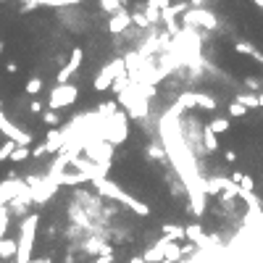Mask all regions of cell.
Masks as SVG:
<instances>
[{"label":"cell","mask_w":263,"mask_h":263,"mask_svg":"<svg viewBox=\"0 0 263 263\" xmlns=\"http://www.w3.org/2000/svg\"><path fill=\"white\" fill-rule=\"evenodd\" d=\"M64 148H66L64 129H50L48 137H45V150H48V153H64Z\"/></svg>","instance_id":"8fae6325"},{"label":"cell","mask_w":263,"mask_h":263,"mask_svg":"<svg viewBox=\"0 0 263 263\" xmlns=\"http://www.w3.org/2000/svg\"><path fill=\"white\" fill-rule=\"evenodd\" d=\"M129 26H132V13L121 8L116 16H111V21H108V32H111V35H121V32H127Z\"/></svg>","instance_id":"30bf717a"},{"label":"cell","mask_w":263,"mask_h":263,"mask_svg":"<svg viewBox=\"0 0 263 263\" xmlns=\"http://www.w3.org/2000/svg\"><path fill=\"white\" fill-rule=\"evenodd\" d=\"M190 3H192V8H203L206 0H190Z\"/></svg>","instance_id":"e575fe53"},{"label":"cell","mask_w":263,"mask_h":263,"mask_svg":"<svg viewBox=\"0 0 263 263\" xmlns=\"http://www.w3.org/2000/svg\"><path fill=\"white\" fill-rule=\"evenodd\" d=\"M184 26H200V29H216L219 26V19H216V13H211L208 8H190L187 13L182 16Z\"/></svg>","instance_id":"5b68a950"},{"label":"cell","mask_w":263,"mask_h":263,"mask_svg":"<svg viewBox=\"0 0 263 263\" xmlns=\"http://www.w3.org/2000/svg\"><path fill=\"white\" fill-rule=\"evenodd\" d=\"M124 74H127V61H124V58H116V61H111V64H105V66L100 69V74L95 76L92 87H95L98 92L111 90V87H113V82L119 79V76H124Z\"/></svg>","instance_id":"3957f363"},{"label":"cell","mask_w":263,"mask_h":263,"mask_svg":"<svg viewBox=\"0 0 263 263\" xmlns=\"http://www.w3.org/2000/svg\"><path fill=\"white\" fill-rule=\"evenodd\" d=\"M0 132L6 134V140L16 142V145H21V148L32 145V134H29L26 129H21V127H16L11 119H6V113H0Z\"/></svg>","instance_id":"8992f818"},{"label":"cell","mask_w":263,"mask_h":263,"mask_svg":"<svg viewBox=\"0 0 263 263\" xmlns=\"http://www.w3.org/2000/svg\"><path fill=\"white\" fill-rule=\"evenodd\" d=\"M235 53H240V55H250V58H255L258 64L263 66V53L255 48L253 42H247V40H237V42H235Z\"/></svg>","instance_id":"4fadbf2b"},{"label":"cell","mask_w":263,"mask_h":263,"mask_svg":"<svg viewBox=\"0 0 263 263\" xmlns=\"http://www.w3.org/2000/svg\"><path fill=\"white\" fill-rule=\"evenodd\" d=\"M163 263H168V260H163ZM182 263H184V260H182Z\"/></svg>","instance_id":"60d3db41"},{"label":"cell","mask_w":263,"mask_h":263,"mask_svg":"<svg viewBox=\"0 0 263 263\" xmlns=\"http://www.w3.org/2000/svg\"><path fill=\"white\" fill-rule=\"evenodd\" d=\"M45 153H48V150H45V142H42V145H37V148H32V158H42V156H45Z\"/></svg>","instance_id":"f546056e"},{"label":"cell","mask_w":263,"mask_h":263,"mask_svg":"<svg viewBox=\"0 0 263 263\" xmlns=\"http://www.w3.org/2000/svg\"><path fill=\"white\" fill-rule=\"evenodd\" d=\"M37 224H40V216L37 213H29L21 219L19 224V253H16V263H32V250H35V237H37Z\"/></svg>","instance_id":"7a4b0ae2"},{"label":"cell","mask_w":263,"mask_h":263,"mask_svg":"<svg viewBox=\"0 0 263 263\" xmlns=\"http://www.w3.org/2000/svg\"><path fill=\"white\" fill-rule=\"evenodd\" d=\"M24 90L29 92V95H37V92H42V79H40V76H32V79L26 82Z\"/></svg>","instance_id":"484cf974"},{"label":"cell","mask_w":263,"mask_h":263,"mask_svg":"<svg viewBox=\"0 0 263 263\" xmlns=\"http://www.w3.org/2000/svg\"><path fill=\"white\" fill-rule=\"evenodd\" d=\"M119 113V103L116 100H108V103H100L98 105V116L100 119H113Z\"/></svg>","instance_id":"ac0fdd59"},{"label":"cell","mask_w":263,"mask_h":263,"mask_svg":"<svg viewBox=\"0 0 263 263\" xmlns=\"http://www.w3.org/2000/svg\"><path fill=\"white\" fill-rule=\"evenodd\" d=\"M224 161H226V163H235V161H237V153H235V150H224Z\"/></svg>","instance_id":"4dcf8cb0"},{"label":"cell","mask_w":263,"mask_h":263,"mask_svg":"<svg viewBox=\"0 0 263 263\" xmlns=\"http://www.w3.org/2000/svg\"><path fill=\"white\" fill-rule=\"evenodd\" d=\"M142 258H145V263H163L166 260V255H163V240L158 245L148 247V250L142 253Z\"/></svg>","instance_id":"9a60e30c"},{"label":"cell","mask_w":263,"mask_h":263,"mask_svg":"<svg viewBox=\"0 0 263 263\" xmlns=\"http://www.w3.org/2000/svg\"><path fill=\"white\" fill-rule=\"evenodd\" d=\"M237 103H242L247 111H250V108H258V95H255V92H247V95H245V92H240Z\"/></svg>","instance_id":"ffe728a7"},{"label":"cell","mask_w":263,"mask_h":263,"mask_svg":"<svg viewBox=\"0 0 263 263\" xmlns=\"http://www.w3.org/2000/svg\"><path fill=\"white\" fill-rule=\"evenodd\" d=\"M26 6H53V8H66V6H79L82 0H24Z\"/></svg>","instance_id":"2e32d148"},{"label":"cell","mask_w":263,"mask_h":263,"mask_svg":"<svg viewBox=\"0 0 263 263\" xmlns=\"http://www.w3.org/2000/svg\"><path fill=\"white\" fill-rule=\"evenodd\" d=\"M92 184L98 187V192H100L103 197H111V200H116V203L132 208L137 216H150V208L142 203V200H137V197H132L129 192H124L116 182H111V179H98V182H92Z\"/></svg>","instance_id":"6da1fadb"},{"label":"cell","mask_w":263,"mask_h":263,"mask_svg":"<svg viewBox=\"0 0 263 263\" xmlns=\"http://www.w3.org/2000/svg\"><path fill=\"white\" fill-rule=\"evenodd\" d=\"M3 50H6V42H3V40H0V55H3Z\"/></svg>","instance_id":"f35d334b"},{"label":"cell","mask_w":263,"mask_h":263,"mask_svg":"<svg viewBox=\"0 0 263 263\" xmlns=\"http://www.w3.org/2000/svg\"><path fill=\"white\" fill-rule=\"evenodd\" d=\"M127 263H145V258H142V255H134V258H129Z\"/></svg>","instance_id":"836d02e7"},{"label":"cell","mask_w":263,"mask_h":263,"mask_svg":"<svg viewBox=\"0 0 263 263\" xmlns=\"http://www.w3.org/2000/svg\"><path fill=\"white\" fill-rule=\"evenodd\" d=\"M6 69H8V74H16V71H19V64H16V61H8Z\"/></svg>","instance_id":"1f68e13d"},{"label":"cell","mask_w":263,"mask_h":263,"mask_svg":"<svg viewBox=\"0 0 263 263\" xmlns=\"http://www.w3.org/2000/svg\"><path fill=\"white\" fill-rule=\"evenodd\" d=\"M16 148H19L16 142L6 140L3 145H0V161H11V156H13V150H16Z\"/></svg>","instance_id":"7402d4cb"},{"label":"cell","mask_w":263,"mask_h":263,"mask_svg":"<svg viewBox=\"0 0 263 263\" xmlns=\"http://www.w3.org/2000/svg\"><path fill=\"white\" fill-rule=\"evenodd\" d=\"M203 148H206V153H216L221 145H219V137H216L208 127H203Z\"/></svg>","instance_id":"e0dca14e"},{"label":"cell","mask_w":263,"mask_h":263,"mask_svg":"<svg viewBox=\"0 0 263 263\" xmlns=\"http://www.w3.org/2000/svg\"><path fill=\"white\" fill-rule=\"evenodd\" d=\"M245 84H247V90H250V92H255V90H260V82L255 79V76H247V79H245Z\"/></svg>","instance_id":"f1b7e54d"},{"label":"cell","mask_w":263,"mask_h":263,"mask_svg":"<svg viewBox=\"0 0 263 263\" xmlns=\"http://www.w3.org/2000/svg\"><path fill=\"white\" fill-rule=\"evenodd\" d=\"M132 24H137L140 29H148V26H150V21L145 19V13H142V11H140V13H132Z\"/></svg>","instance_id":"4316f807"},{"label":"cell","mask_w":263,"mask_h":263,"mask_svg":"<svg viewBox=\"0 0 263 263\" xmlns=\"http://www.w3.org/2000/svg\"><path fill=\"white\" fill-rule=\"evenodd\" d=\"M258 108H263V92H260V95H258Z\"/></svg>","instance_id":"8d00e7d4"},{"label":"cell","mask_w":263,"mask_h":263,"mask_svg":"<svg viewBox=\"0 0 263 263\" xmlns=\"http://www.w3.org/2000/svg\"><path fill=\"white\" fill-rule=\"evenodd\" d=\"M26 158H32V150H29V148H21V145L13 150V156H11L13 163H21V161H26Z\"/></svg>","instance_id":"603a6c76"},{"label":"cell","mask_w":263,"mask_h":263,"mask_svg":"<svg viewBox=\"0 0 263 263\" xmlns=\"http://www.w3.org/2000/svg\"><path fill=\"white\" fill-rule=\"evenodd\" d=\"M0 3H3V0H0Z\"/></svg>","instance_id":"7bdbcfd3"},{"label":"cell","mask_w":263,"mask_h":263,"mask_svg":"<svg viewBox=\"0 0 263 263\" xmlns=\"http://www.w3.org/2000/svg\"><path fill=\"white\" fill-rule=\"evenodd\" d=\"M100 8L105 13H111V16H116V13L121 11V0H100Z\"/></svg>","instance_id":"44dd1931"},{"label":"cell","mask_w":263,"mask_h":263,"mask_svg":"<svg viewBox=\"0 0 263 263\" xmlns=\"http://www.w3.org/2000/svg\"><path fill=\"white\" fill-rule=\"evenodd\" d=\"M79 98V87L76 84H55L50 98H48V111H61V108H69Z\"/></svg>","instance_id":"277c9868"},{"label":"cell","mask_w":263,"mask_h":263,"mask_svg":"<svg viewBox=\"0 0 263 263\" xmlns=\"http://www.w3.org/2000/svg\"><path fill=\"white\" fill-rule=\"evenodd\" d=\"M208 129L219 137V134H226V132L231 129V124H229V119H213V121L208 124Z\"/></svg>","instance_id":"d6986e66"},{"label":"cell","mask_w":263,"mask_h":263,"mask_svg":"<svg viewBox=\"0 0 263 263\" xmlns=\"http://www.w3.org/2000/svg\"><path fill=\"white\" fill-rule=\"evenodd\" d=\"M29 113H35V116H42V113H45L42 103H40V100H32V103H29Z\"/></svg>","instance_id":"83f0119b"},{"label":"cell","mask_w":263,"mask_h":263,"mask_svg":"<svg viewBox=\"0 0 263 263\" xmlns=\"http://www.w3.org/2000/svg\"><path fill=\"white\" fill-rule=\"evenodd\" d=\"M82 61H84V50H82V48H74L71 55H69V61H66V64L61 66V71L55 74V82H58V84H69V79L74 76V71L82 66Z\"/></svg>","instance_id":"9c48e42d"},{"label":"cell","mask_w":263,"mask_h":263,"mask_svg":"<svg viewBox=\"0 0 263 263\" xmlns=\"http://www.w3.org/2000/svg\"><path fill=\"white\" fill-rule=\"evenodd\" d=\"M187 195H190V211H192V216H195V219H200V216L206 213V200H208V195L203 190V179H200V182H190L187 184Z\"/></svg>","instance_id":"ba28073f"},{"label":"cell","mask_w":263,"mask_h":263,"mask_svg":"<svg viewBox=\"0 0 263 263\" xmlns=\"http://www.w3.org/2000/svg\"><path fill=\"white\" fill-rule=\"evenodd\" d=\"M26 187H29V192H32L35 203H48V200L58 192V184L53 179H48V177L45 179H29Z\"/></svg>","instance_id":"52a82bcc"},{"label":"cell","mask_w":263,"mask_h":263,"mask_svg":"<svg viewBox=\"0 0 263 263\" xmlns=\"http://www.w3.org/2000/svg\"><path fill=\"white\" fill-rule=\"evenodd\" d=\"M226 108H229V116H231V119H242V116L247 113V108H245L242 103H237V100H235V103H229Z\"/></svg>","instance_id":"d4e9b609"},{"label":"cell","mask_w":263,"mask_h":263,"mask_svg":"<svg viewBox=\"0 0 263 263\" xmlns=\"http://www.w3.org/2000/svg\"><path fill=\"white\" fill-rule=\"evenodd\" d=\"M177 3H182V0H177Z\"/></svg>","instance_id":"b9f144b4"},{"label":"cell","mask_w":263,"mask_h":263,"mask_svg":"<svg viewBox=\"0 0 263 263\" xmlns=\"http://www.w3.org/2000/svg\"><path fill=\"white\" fill-rule=\"evenodd\" d=\"M32 263H53V258H37V260H32Z\"/></svg>","instance_id":"d590c367"},{"label":"cell","mask_w":263,"mask_h":263,"mask_svg":"<svg viewBox=\"0 0 263 263\" xmlns=\"http://www.w3.org/2000/svg\"><path fill=\"white\" fill-rule=\"evenodd\" d=\"M253 3H255V6H258V8L263 11V0H253Z\"/></svg>","instance_id":"74e56055"},{"label":"cell","mask_w":263,"mask_h":263,"mask_svg":"<svg viewBox=\"0 0 263 263\" xmlns=\"http://www.w3.org/2000/svg\"><path fill=\"white\" fill-rule=\"evenodd\" d=\"M0 113H3V100H0Z\"/></svg>","instance_id":"ab89813d"},{"label":"cell","mask_w":263,"mask_h":263,"mask_svg":"<svg viewBox=\"0 0 263 263\" xmlns=\"http://www.w3.org/2000/svg\"><path fill=\"white\" fill-rule=\"evenodd\" d=\"M42 124H48L50 129H55L58 124H61V116H58V111H45V113H42Z\"/></svg>","instance_id":"cb8c5ba5"},{"label":"cell","mask_w":263,"mask_h":263,"mask_svg":"<svg viewBox=\"0 0 263 263\" xmlns=\"http://www.w3.org/2000/svg\"><path fill=\"white\" fill-rule=\"evenodd\" d=\"M163 240L168 242H182V240H187V226H179V224H166L163 226Z\"/></svg>","instance_id":"5bb4252c"},{"label":"cell","mask_w":263,"mask_h":263,"mask_svg":"<svg viewBox=\"0 0 263 263\" xmlns=\"http://www.w3.org/2000/svg\"><path fill=\"white\" fill-rule=\"evenodd\" d=\"M111 260H113V255H111V253H105V255H100L95 263H111Z\"/></svg>","instance_id":"d6a6232c"},{"label":"cell","mask_w":263,"mask_h":263,"mask_svg":"<svg viewBox=\"0 0 263 263\" xmlns=\"http://www.w3.org/2000/svg\"><path fill=\"white\" fill-rule=\"evenodd\" d=\"M187 240L195 242V245H216V237L203 235V226H200V224H190L187 226Z\"/></svg>","instance_id":"7c38bea8"}]
</instances>
